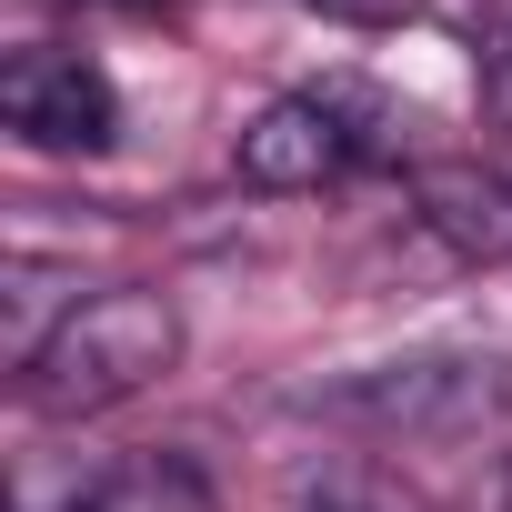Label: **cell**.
<instances>
[{"instance_id":"7","label":"cell","mask_w":512,"mask_h":512,"mask_svg":"<svg viewBox=\"0 0 512 512\" xmlns=\"http://www.w3.org/2000/svg\"><path fill=\"white\" fill-rule=\"evenodd\" d=\"M312 11H332V21H352V31H392L412 0H312Z\"/></svg>"},{"instance_id":"5","label":"cell","mask_w":512,"mask_h":512,"mask_svg":"<svg viewBox=\"0 0 512 512\" xmlns=\"http://www.w3.org/2000/svg\"><path fill=\"white\" fill-rule=\"evenodd\" d=\"M412 211L432 241H452L462 262H512V181L482 161H422L412 171Z\"/></svg>"},{"instance_id":"3","label":"cell","mask_w":512,"mask_h":512,"mask_svg":"<svg viewBox=\"0 0 512 512\" xmlns=\"http://www.w3.org/2000/svg\"><path fill=\"white\" fill-rule=\"evenodd\" d=\"M0 121H11L31 151H111L121 91H111L101 61H81L61 41H31V51H11V71H0Z\"/></svg>"},{"instance_id":"2","label":"cell","mask_w":512,"mask_h":512,"mask_svg":"<svg viewBox=\"0 0 512 512\" xmlns=\"http://www.w3.org/2000/svg\"><path fill=\"white\" fill-rule=\"evenodd\" d=\"M312 412L352 422L372 442H472V432L512 422V352H462V342L392 352V362H362V372L322 382Z\"/></svg>"},{"instance_id":"4","label":"cell","mask_w":512,"mask_h":512,"mask_svg":"<svg viewBox=\"0 0 512 512\" xmlns=\"http://www.w3.org/2000/svg\"><path fill=\"white\" fill-rule=\"evenodd\" d=\"M362 151H372V131H352V91H292V101H272L262 121L241 131L231 161H241L251 191H322Z\"/></svg>"},{"instance_id":"6","label":"cell","mask_w":512,"mask_h":512,"mask_svg":"<svg viewBox=\"0 0 512 512\" xmlns=\"http://www.w3.org/2000/svg\"><path fill=\"white\" fill-rule=\"evenodd\" d=\"M71 512H221V492H211L181 452H141V462H111Z\"/></svg>"},{"instance_id":"1","label":"cell","mask_w":512,"mask_h":512,"mask_svg":"<svg viewBox=\"0 0 512 512\" xmlns=\"http://www.w3.org/2000/svg\"><path fill=\"white\" fill-rule=\"evenodd\" d=\"M171 362H181V312H171V292L111 282V292H81V302L51 322V342L21 362V392H31V412H51V422H91V412L141 402Z\"/></svg>"}]
</instances>
